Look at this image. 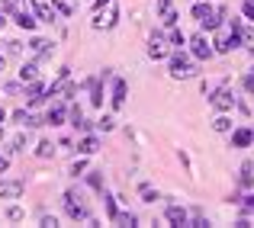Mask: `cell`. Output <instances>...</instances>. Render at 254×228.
I'll return each mask as SVG.
<instances>
[{
  "label": "cell",
  "mask_w": 254,
  "mask_h": 228,
  "mask_svg": "<svg viewBox=\"0 0 254 228\" xmlns=\"http://www.w3.org/2000/svg\"><path fill=\"white\" fill-rule=\"evenodd\" d=\"M168 71H171L174 80H190V77L199 74L196 61H193L184 49H177V52H171V55H168Z\"/></svg>",
  "instance_id": "cell-1"
},
{
  "label": "cell",
  "mask_w": 254,
  "mask_h": 228,
  "mask_svg": "<svg viewBox=\"0 0 254 228\" xmlns=\"http://www.w3.org/2000/svg\"><path fill=\"white\" fill-rule=\"evenodd\" d=\"M193 19L203 26V32H216L219 26L225 23V19L219 16V10L209 3V0H196V3H193Z\"/></svg>",
  "instance_id": "cell-2"
},
{
  "label": "cell",
  "mask_w": 254,
  "mask_h": 228,
  "mask_svg": "<svg viewBox=\"0 0 254 228\" xmlns=\"http://www.w3.org/2000/svg\"><path fill=\"white\" fill-rule=\"evenodd\" d=\"M62 199H64V212H68V219H74V222H87V219H90L87 203H81V196H77L74 190H68Z\"/></svg>",
  "instance_id": "cell-3"
},
{
  "label": "cell",
  "mask_w": 254,
  "mask_h": 228,
  "mask_svg": "<svg viewBox=\"0 0 254 228\" xmlns=\"http://www.w3.org/2000/svg\"><path fill=\"white\" fill-rule=\"evenodd\" d=\"M209 103H212V110H219V113H229V110H235L238 106V100H235V93L229 90V87H212V93H209Z\"/></svg>",
  "instance_id": "cell-4"
},
{
  "label": "cell",
  "mask_w": 254,
  "mask_h": 228,
  "mask_svg": "<svg viewBox=\"0 0 254 228\" xmlns=\"http://www.w3.org/2000/svg\"><path fill=\"white\" fill-rule=\"evenodd\" d=\"M187 45H190V55L196 58V61H209L216 52H212V42L206 39V32H196V36L187 39Z\"/></svg>",
  "instance_id": "cell-5"
},
{
  "label": "cell",
  "mask_w": 254,
  "mask_h": 228,
  "mask_svg": "<svg viewBox=\"0 0 254 228\" xmlns=\"http://www.w3.org/2000/svg\"><path fill=\"white\" fill-rule=\"evenodd\" d=\"M74 93H77V84H74V80H71V74L58 77L55 84L49 87V97H55V100H64V103H68V100L74 97Z\"/></svg>",
  "instance_id": "cell-6"
},
{
  "label": "cell",
  "mask_w": 254,
  "mask_h": 228,
  "mask_svg": "<svg viewBox=\"0 0 254 228\" xmlns=\"http://www.w3.org/2000/svg\"><path fill=\"white\" fill-rule=\"evenodd\" d=\"M168 55H171V42H168V36L155 32V36L148 39V58H151V61H164Z\"/></svg>",
  "instance_id": "cell-7"
},
{
  "label": "cell",
  "mask_w": 254,
  "mask_h": 228,
  "mask_svg": "<svg viewBox=\"0 0 254 228\" xmlns=\"http://www.w3.org/2000/svg\"><path fill=\"white\" fill-rule=\"evenodd\" d=\"M45 100H49V87L42 84V80H29V84H26V103L32 106V110H36V106H42Z\"/></svg>",
  "instance_id": "cell-8"
},
{
  "label": "cell",
  "mask_w": 254,
  "mask_h": 228,
  "mask_svg": "<svg viewBox=\"0 0 254 228\" xmlns=\"http://www.w3.org/2000/svg\"><path fill=\"white\" fill-rule=\"evenodd\" d=\"M235 49H242V39L232 36V32H219L212 39V52H219V55H232Z\"/></svg>",
  "instance_id": "cell-9"
},
{
  "label": "cell",
  "mask_w": 254,
  "mask_h": 228,
  "mask_svg": "<svg viewBox=\"0 0 254 228\" xmlns=\"http://www.w3.org/2000/svg\"><path fill=\"white\" fill-rule=\"evenodd\" d=\"M229 142H232V148H251V145H254V129H248V125L232 129L229 132Z\"/></svg>",
  "instance_id": "cell-10"
},
{
  "label": "cell",
  "mask_w": 254,
  "mask_h": 228,
  "mask_svg": "<svg viewBox=\"0 0 254 228\" xmlns=\"http://www.w3.org/2000/svg\"><path fill=\"white\" fill-rule=\"evenodd\" d=\"M64 119H68V106H64V100H55L45 113V125H64Z\"/></svg>",
  "instance_id": "cell-11"
},
{
  "label": "cell",
  "mask_w": 254,
  "mask_h": 228,
  "mask_svg": "<svg viewBox=\"0 0 254 228\" xmlns=\"http://www.w3.org/2000/svg\"><path fill=\"white\" fill-rule=\"evenodd\" d=\"M26 190L23 180H0V199H19Z\"/></svg>",
  "instance_id": "cell-12"
},
{
  "label": "cell",
  "mask_w": 254,
  "mask_h": 228,
  "mask_svg": "<svg viewBox=\"0 0 254 228\" xmlns=\"http://www.w3.org/2000/svg\"><path fill=\"white\" fill-rule=\"evenodd\" d=\"M164 219H168L171 225H177V228L190 225V212H187L184 206H168V209H164Z\"/></svg>",
  "instance_id": "cell-13"
},
{
  "label": "cell",
  "mask_w": 254,
  "mask_h": 228,
  "mask_svg": "<svg viewBox=\"0 0 254 228\" xmlns=\"http://www.w3.org/2000/svg\"><path fill=\"white\" fill-rule=\"evenodd\" d=\"M158 16H161V23H164V26H177V19H180L171 0H158Z\"/></svg>",
  "instance_id": "cell-14"
},
{
  "label": "cell",
  "mask_w": 254,
  "mask_h": 228,
  "mask_svg": "<svg viewBox=\"0 0 254 228\" xmlns=\"http://www.w3.org/2000/svg\"><path fill=\"white\" fill-rule=\"evenodd\" d=\"M126 90H129V87H126V80L123 77H113V110H123L126 106Z\"/></svg>",
  "instance_id": "cell-15"
},
{
  "label": "cell",
  "mask_w": 254,
  "mask_h": 228,
  "mask_svg": "<svg viewBox=\"0 0 254 228\" xmlns=\"http://www.w3.org/2000/svg\"><path fill=\"white\" fill-rule=\"evenodd\" d=\"M238 186H242V190H251L254 186V161H245V164L238 167Z\"/></svg>",
  "instance_id": "cell-16"
},
{
  "label": "cell",
  "mask_w": 254,
  "mask_h": 228,
  "mask_svg": "<svg viewBox=\"0 0 254 228\" xmlns=\"http://www.w3.org/2000/svg\"><path fill=\"white\" fill-rule=\"evenodd\" d=\"M13 23H16L19 29L32 32V29H36V23H39V19H36V13H26V10H16V13H13Z\"/></svg>",
  "instance_id": "cell-17"
},
{
  "label": "cell",
  "mask_w": 254,
  "mask_h": 228,
  "mask_svg": "<svg viewBox=\"0 0 254 228\" xmlns=\"http://www.w3.org/2000/svg\"><path fill=\"white\" fill-rule=\"evenodd\" d=\"M32 13H36V19H42V23H55V6L45 3V0H36Z\"/></svg>",
  "instance_id": "cell-18"
},
{
  "label": "cell",
  "mask_w": 254,
  "mask_h": 228,
  "mask_svg": "<svg viewBox=\"0 0 254 228\" xmlns=\"http://www.w3.org/2000/svg\"><path fill=\"white\" fill-rule=\"evenodd\" d=\"M87 90H90V103L103 106V77H90L87 80Z\"/></svg>",
  "instance_id": "cell-19"
},
{
  "label": "cell",
  "mask_w": 254,
  "mask_h": 228,
  "mask_svg": "<svg viewBox=\"0 0 254 228\" xmlns=\"http://www.w3.org/2000/svg\"><path fill=\"white\" fill-rule=\"evenodd\" d=\"M29 49H32V55H36V58H49L52 55V52H55V45H52L49 42V39H32V42H29Z\"/></svg>",
  "instance_id": "cell-20"
},
{
  "label": "cell",
  "mask_w": 254,
  "mask_h": 228,
  "mask_svg": "<svg viewBox=\"0 0 254 228\" xmlns=\"http://www.w3.org/2000/svg\"><path fill=\"white\" fill-rule=\"evenodd\" d=\"M77 151H81V154H97V151H100V138L87 132L81 142H77Z\"/></svg>",
  "instance_id": "cell-21"
},
{
  "label": "cell",
  "mask_w": 254,
  "mask_h": 228,
  "mask_svg": "<svg viewBox=\"0 0 254 228\" xmlns=\"http://www.w3.org/2000/svg\"><path fill=\"white\" fill-rule=\"evenodd\" d=\"M39 77V61H23L19 64V80L23 84H29V80H36Z\"/></svg>",
  "instance_id": "cell-22"
},
{
  "label": "cell",
  "mask_w": 254,
  "mask_h": 228,
  "mask_svg": "<svg viewBox=\"0 0 254 228\" xmlns=\"http://www.w3.org/2000/svg\"><path fill=\"white\" fill-rule=\"evenodd\" d=\"M168 42L174 45V49H184V45H187V36L177 29V26H168Z\"/></svg>",
  "instance_id": "cell-23"
},
{
  "label": "cell",
  "mask_w": 254,
  "mask_h": 228,
  "mask_svg": "<svg viewBox=\"0 0 254 228\" xmlns=\"http://www.w3.org/2000/svg\"><path fill=\"white\" fill-rule=\"evenodd\" d=\"M138 219H135V212H116L113 216V225H123V228H132Z\"/></svg>",
  "instance_id": "cell-24"
},
{
  "label": "cell",
  "mask_w": 254,
  "mask_h": 228,
  "mask_svg": "<svg viewBox=\"0 0 254 228\" xmlns=\"http://www.w3.org/2000/svg\"><path fill=\"white\" fill-rule=\"evenodd\" d=\"M87 183H90V190L103 193V171H87Z\"/></svg>",
  "instance_id": "cell-25"
},
{
  "label": "cell",
  "mask_w": 254,
  "mask_h": 228,
  "mask_svg": "<svg viewBox=\"0 0 254 228\" xmlns=\"http://www.w3.org/2000/svg\"><path fill=\"white\" fill-rule=\"evenodd\" d=\"M212 129L216 132H232V119L225 116V113H219V116L212 119Z\"/></svg>",
  "instance_id": "cell-26"
},
{
  "label": "cell",
  "mask_w": 254,
  "mask_h": 228,
  "mask_svg": "<svg viewBox=\"0 0 254 228\" xmlns=\"http://www.w3.org/2000/svg\"><path fill=\"white\" fill-rule=\"evenodd\" d=\"M103 206H106V219H110V222H113V216H116V212H119V206H116V196H110V193H106V190H103Z\"/></svg>",
  "instance_id": "cell-27"
},
{
  "label": "cell",
  "mask_w": 254,
  "mask_h": 228,
  "mask_svg": "<svg viewBox=\"0 0 254 228\" xmlns=\"http://www.w3.org/2000/svg\"><path fill=\"white\" fill-rule=\"evenodd\" d=\"M49 3L55 6V13H58V16H71V13H74V6H71L68 0H49Z\"/></svg>",
  "instance_id": "cell-28"
},
{
  "label": "cell",
  "mask_w": 254,
  "mask_h": 228,
  "mask_svg": "<svg viewBox=\"0 0 254 228\" xmlns=\"http://www.w3.org/2000/svg\"><path fill=\"white\" fill-rule=\"evenodd\" d=\"M36 154H39V158H52V154H55V145H52V142H45V138H42V142L36 145Z\"/></svg>",
  "instance_id": "cell-29"
},
{
  "label": "cell",
  "mask_w": 254,
  "mask_h": 228,
  "mask_svg": "<svg viewBox=\"0 0 254 228\" xmlns=\"http://www.w3.org/2000/svg\"><path fill=\"white\" fill-rule=\"evenodd\" d=\"M3 55H23V42H16V39H10V42H6V49H3Z\"/></svg>",
  "instance_id": "cell-30"
},
{
  "label": "cell",
  "mask_w": 254,
  "mask_h": 228,
  "mask_svg": "<svg viewBox=\"0 0 254 228\" xmlns=\"http://www.w3.org/2000/svg\"><path fill=\"white\" fill-rule=\"evenodd\" d=\"M242 45H248L254 52V29H248V26H242Z\"/></svg>",
  "instance_id": "cell-31"
},
{
  "label": "cell",
  "mask_w": 254,
  "mask_h": 228,
  "mask_svg": "<svg viewBox=\"0 0 254 228\" xmlns=\"http://www.w3.org/2000/svg\"><path fill=\"white\" fill-rule=\"evenodd\" d=\"M113 125H116V119H113V116L97 119V129H100V132H113Z\"/></svg>",
  "instance_id": "cell-32"
},
{
  "label": "cell",
  "mask_w": 254,
  "mask_h": 228,
  "mask_svg": "<svg viewBox=\"0 0 254 228\" xmlns=\"http://www.w3.org/2000/svg\"><path fill=\"white\" fill-rule=\"evenodd\" d=\"M3 93H10V97H19V93H26V84H3Z\"/></svg>",
  "instance_id": "cell-33"
},
{
  "label": "cell",
  "mask_w": 254,
  "mask_h": 228,
  "mask_svg": "<svg viewBox=\"0 0 254 228\" xmlns=\"http://www.w3.org/2000/svg\"><path fill=\"white\" fill-rule=\"evenodd\" d=\"M155 199H161V196H158V190H151V186H142V203H155Z\"/></svg>",
  "instance_id": "cell-34"
},
{
  "label": "cell",
  "mask_w": 254,
  "mask_h": 228,
  "mask_svg": "<svg viewBox=\"0 0 254 228\" xmlns=\"http://www.w3.org/2000/svg\"><path fill=\"white\" fill-rule=\"evenodd\" d=\"M23 148H26V135H16V138L10 142V151H13V154H19Z\"/></svg>",
  "instance_id": "cell-35"
},
{
  "label": "cell",
  "mask_w": 254,
  "mask_h": 228,
  "mask_svg": "<svg viewBox=\"0 0 254 228\" xmlns=\"http://www.w3.org/2000/svg\"><path fill=\"white\" fill-rule=\"evenodd\" d=\"M6 219H10V222H23V209H19V206H10V209H6Z\"/></svg>",
  "instance_id": "cell-36"
},
{
  "label": "cell",
  "mask_w": 254,
  "mask_h": 228,
  "mask_svg": "<svg viewBox=\"0 0 254 228\" xmlns=\"http://www.w3.org/2000/svg\"><path fill=\"white\" fill-rule=\"evenodd\" d=\"M242 16L254 23V0H245V3H242Z\"/></svg>",
  "instance_id": "cell-37"
},
{
  "label": "cell",
  "mask_w": 254,
  "mask_h": 228,
  "mask_svg": "<svg viewBox=\"0 0 254 228\" xmlns=\"http://www.w3.org/2000/svg\"><path fill=\"white\" fill-rule=\"evenodd\" d=\"M238 206H242V212H248V216H251V212H254V193H251V196H245Z\"/></svg>",
  "instance_id": "cell-38"
},
{
  "label": "cell",
  "mask_w": 254,
  "mask_h": 228,
  "mask_svg": "<svg viewBox=\"0 0 254 228\" xmlns=\"http://www.w3.org/2000/svg\"><path fill=\"white\" fill-rule=\"evenodd\" d=\"M39 225H42V228H55L58 219H55V216H39Z\"/></svg>",
  "instance_id": "cell-39"
},
{
  "label": "cell",
  "mask_w": 254,
  "mask_h": 228,
  "mask_svg": "<svg viewBox=\"0 0 254 228\" xmlns=\"http://www.w3.org/2000/svg\"><path fill=\"white\" fill-rule=\"evenodd\" d=\"M87 171V161H74L71 164V177H77V173H84Z\"/></svg>",
  "instance_id": "cell-40"
},
{
  "label": "cell",
  "mask_w": 254,
  "mask_h": 228,
  "mask_svg": "<svg viewBox=\"0 0 254 228\" xmlns=\"http://www.w3.org/2000/svg\"><path fill=\"white\" fill-rule=\"evenodd\" d=\"M242 84H245V90H248V93H254V74H245Z\"/></svg>",
  "instance_id": "cell-41"
},
{
  "label": "cell",
  "mask_w": 254,
  "mask_h": 228,
  "mask_svg": "<svg viewBox=\"0 0 254 228\" xmlns=\"http://www.w3.org/2000/svg\"><path fill=\"white\" fill-rule=\"evenodd\" d=\"M6 167H10V158H6V154H0V173H3Z\"/></svg>",
  "instance_id": "cell-42"
},
{
  "label": "cell",
  "mask_w": 254,
  "mask_h": 228,
  "mask_svg": "<svg viewBox=\"0 0 254 228\" xmlns=\"http://www.w3.org/2000/svg\"><path fill=\"white\" fill-rule=\"evenodd\" d=\"M6 68V55H3V52H0V71H3Z\"/></svg>",
  "instance_id": "cell-43"
},
{
  "label": "cell",
  "mask_w": 254,
  "mask_h": 228,
  "mask_svg": "<svg viewBox=\"0 0 254 228\" xmlns=\"http://www.w3.org/2000/svg\"><path fill=\"white\" fill-rule=\"evenodd\" d=\"M3 119H6V113H3V110H0V129H3Z\"/></svg>",
  "instance_id": "cell-44"
},
{
  "label": "cell",
  "mask_w": 254,
  "mask_h": 228,
  "mask_svg": "<svg viewBox=\"0 0 254 228\" xmlns=\"http://www.w3.org/2000/svg\"><path fill=\"white\" fill-rule=\"evenodd\" d=\"M3 23H6V19H3V16H0V29H3Z\"/></svg>",
  "instance_id": "cell-45"
}]
</instances>
